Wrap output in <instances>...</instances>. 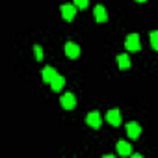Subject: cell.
<instances>
[{
  "mask_svg": "<svg viewBox=\"0 0 158 158\" xmlns=\"http://www.w3.org/2000/svg\"><path fill=\"white\" fill-rule=\"evenodd\" d=\"M125 47H127V50H130V52H138V50H141L139 35H138V34H128L127 39H125Z\"/></svg>",
  "mask_w": 158,
  "mask_h": 158,
  "instance_id": "obj_1",
  "label": "cell"
},
{
  "mask_svg": "<svg viewBox=\"0 0 158 158\" xmlns=\"http://www.w3.org/2000/svg\"><path fill=\"white\" fill-rule=\"evenodd\" d=\"M86 123H88L91 128H99L101 123H102V117H101V114H99L97 110H93V112H89V114L86 115Z\"/></svg>",
  "mask_w": 158,
  "mask_h": 158,
  "instance_id": "obj_2",
  "label": "cell"
},
{
  "mask_svg": "<svg viewBox=\"0 0 158 158\" xmlns=\"http://www.w3.org/2000/svg\"><path fill=\"white\" fill-rule=\"evenodd\" d=\"M60 10H61V17L65 21H73L74 15H76V6L74 4H63Z\"/></svg>",
  "mask_w": 158,
  "mask_h": 158,
  "instance_id": "obj_3",
  "label": "cell"
},
{
  "mask_svg": "<svg viewBox=\"0 0 158 158\" xmlns=\"http://www.w3.org/2000/svg\"><path fill=\"white\" fill-rule=\"evenodd\" d=\"M106 121L110 123V125H114V127H119L121 125V121H123V115H121V112L119 110H110L108 114H106Z\"/></svg>",
  "mask_w": 158,
  "mask_h": 158,
  "instance_id": "obj_4",
  "label": "cell"
},
{
  "mask_svg": "<svg viewBox=\"0 0 158 158\" xmlns=\"http://www.w3.org/2000/svg\"><path fill=\"white\" fill-rule=\"evenodd\" d=\"M60 102H61V106H63L65 110H73V108L76 106V97H74L73 93H65V95L60 99Z\"/></svg>",
  "mask_w": 158,
  "mask_h": 158,
  "instance_id": "obj_5",
  "label": "cell"
},
{
  "mask_svg": "<svg viewBox=\"0 0 158 158\" xmlns=\"http://www.w3.org/2000/svg\"><path fill=\"white\" fill-rule=\"evenodd\" d=\"M65 54H67V58H71V60H76L78 56H80V47H78L76 43H67L65 45Z\"/></svg>",
  "mask_w": 158,
  "mask_h": 158,
  "instance_id": "obj_6",
  "label": "cell"
},
{
  "mask_svg": "<svg viewBox=\"0 0 158 158\" xmlns=\"http://www.w3.org/2000/svg\"><path fill=\"white\" fill-rule=\"evenodd\" d=\"M41 76H43V80H45V84H50L52 80H54V78L58 76V73H56V69L54 67H45L43 71H41Z\"/></svg>",
  "mask_w": 158,
  "mask_h": 158,
  "instance_id": "obj_7",
  "label": "cell"
},
{
  "mask_svg": "<svg viewBox=\"0 0 158 158\" xmlns=\"http://www.w3.org/2000/svg\"><path fill=\"white\" fill-rule=\"evenodd\" d=\"M127 134H128V138H132V139H136V138H139V134H141V127L138 125V123H127Z\"/></svg>",
  "mask_w": 158,
  "mask_h": 158,
  "instance_id": "obj_8",
  "label": "cell"
},
{
  "mask_svg": "<svg viewBox=\"0 0 158 158\" xmlns=\"http://www.w3.org/2000/svg\"><path fill=\"white\" fill-rule=\"evenodd\" d=\"M93 13H95V19H97V23H106L108 21V11H106V8L104 6H95V10H93Z\"/></svg>",
  "mask_w": 158,
  "mask_h": 158,
  "instance_id": "obj_9",
  "label": "cell"
},
{
  "mask_svg": "<svg viewBox=\"0 0 158 158\" xmlns=\"http://www.w3.org/2000/svg\"><path fill=\"white\" fill-rule=\"evenodd\" d=\"M63 86H65V78H63L61 74H58L54 80L50 82V89H52V91H60V89H63Z\"/></svg>",
  "mask_w": 158,
  "mask_h": 158,
  "instance_id": "obj_10",
  "label": "cell"
},
{
  "mask_svg": "<svg viewBox=\"0 0 158 158\" xmlns=\"http://www.w3.org/2000/svg\"><path fill=\"white\" fill-rule=\"evenodd\" d=\"M117 65H119V69H128L130 67L128 54H117Z\"/></svg>",
  "mask_w": 158,
  "mask_h": 158,
  "instance_id": "obj_11",
  "label": "cell"
},
{
  "mask_svg": "<svg viewBox=\"0 0 158 158\" xmlns=\"http://www.w3.org/2000/svg\"><path fill=\"white\" fill-rule=\"evenodd\" d=\"M115 149H117V152H119L121 156H127V154H130V143H127V141H117Z\"/></svg>",
  "mask_w": 158,
  "mask_h": 158,
  "instance_id": "obj_12",
  "label": "cell"
},
{
  "mask_svg": "<svg viewBox=\"0 0 158 158\" xmlns=\"http://www.w3.org/2000/svg\"><path fill=\"white\" fill-rule=\"evenodd\" d=\"M151 45H152V48L154 50H158V30H154V32H151Z\"/></svg>",
  "mask_w": 158,
  "mask_h": 158,
  "instance_id": "obj_13",
  "label": "cell"
},
{
  "mask_svg": "<svg viewBox=\"0 0 158 158\" xmlns=\"http://www.w3.org/2000/svg\"><path fill=\"white\" fill-rule=\"evenodd\" d=\"M34 52H35V60L41 61V60H43V48H41L39 45H35V47H34Z\"/></svg>",
  "mask_w": 158,
  "mask_h": 158,
  "instance_id": "obj_14",
  "label": "cell"
},
{
  "mask_svg": "<svg viewBox=\"0 0 158 158\" xmlns=\"http://www.w3.org/2000/svg\"><path fill=\"white\" fill-rule=\"evenodd\" d=\"M88 2H89V0H74V6H76L78 10H84V8L88 6Z\"/></svg>",
  "mask_w": 158,
  "mask_h": 158,
  "instance_id": "obj_15",
  "label": "cell"
},
{
  "mask_svg": "<svg viewBox=\"0 0 158 158\" xmlns=\"http://www.w3.org/2000/svg\"><path fill=\"white\" fill-rule=\"evenodd\" d=\"M136 2H145V0H136Z\"/></svg>",
  "mask_w": 158,
  "mask_h": 158,
  "instance_id": "obj_16",
  "label": "cell"
}]
</instances>
